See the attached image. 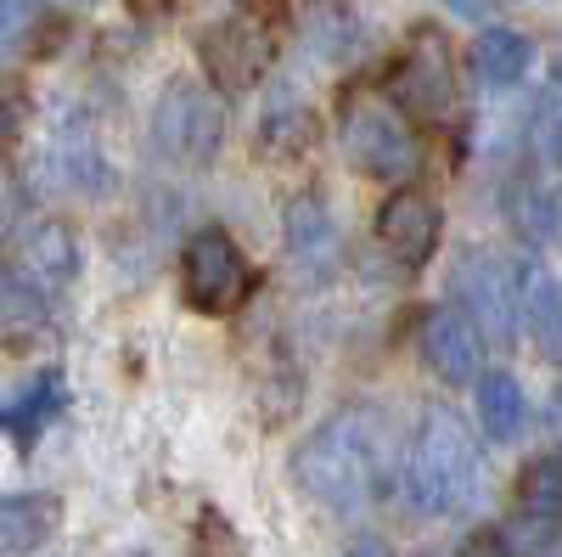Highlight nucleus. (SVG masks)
<instances>
[{
    "mask_svg": "<svg viewBox=\"0 0 562 557\" xmlns=\"http://www.w3.org/2000/svg\"><path fill=\"white\" fill-rule=\"evenodd\" d=\"M299 484L333 506V513H360L383 490V434L366 411H338L321 423L299 450Z\"/></svg>",
    "mask_w": 562,
    "mask_h": 557,
    "instance_id": "nucleus-1",
    "label": "nucleus"
},
{
    "mask_svg": "<svg viewBox=\"0 0 562 557\" xmlns=\"http://www.w3.org/2000/svg\"><path fill=\"white\" fill-rule=\"evenodd\" d=\"M405 495L416 501V513H428V519L461 513V506L479 495V445H473V434H467V423L456 411L434 405L422 416L411 456H405Z\"/></svg>",
    "mask_w": 562,
    "mask_h": 557,
    "instance_id": "nucleus-2",
    "label": "nucleus"
},
{
    "mask_svg": "<svg viewBox=\"0 0 562 557\" xmlns=\"http://www.w3.org/2000/svg\"><path fill=\"white\" fill-rule=\"evenodd\" d=\"M344 153L360 175H416L422 169V142L405 119V108L389 90H349L344 102Z\"/></svg>",
    "mask_w": 562,
    "mask_h": 557,
    "instance_id": "nucleus-3",
    "label": "nucleus"
},
{
    "mask_svg": "<svg viewBox=\"0 0 562 557\" xmlns=\"http://www.w3.org/2000/svg\"><path fill=\"white\" fill-rule=\"evenodd\" d=\"M180 293L203 315H231L254 299V265L225 231H198L180 254Z\"/></svg>",
    "mask_w": 562,
    "mask_h": 557,
    "instance_id": "nucleus-4",
    "label": "nucleus"
},
{
    "mask_svg": "<svg viewBox=\"0 0 562 557\" xmlns=\"http://www.w3.org/2000/svg\"><path fill=\"white\" fill-rule=\"evenodd\" d=\"M220 130H225V113L214 102V90L209 85H192V79H180L169 85L164 97H158V113H153V135H158V147L180 164H203L220 153Z\"/></svg>",
    "mask_w": 562,
    "mask_h": 557,
    "instance_id": "nucleus-5",
    "label": "nucleus"
},
{
    "mask_svg": "<svg viewBox=\"0 0 562 557\" xmlns=\"http://www.w3.org/2000/svg\"><path fill=\"white\" fill-rule=\"evenodd\" d=\"M389 97L405 108V119H439L456 97V79H450V52L434 29H422L405 57L394 63V90Z\"/></svg>",
    "mask_w": 562,
    "mask_h": 557,
    "instance_id": "nucleus-6",
    "label": "nucleus"
},
{
    "mask_svg": "<svg viewBox=\"0 0 562 557\" xmlns=\"http://www.w3.org/2000/svg\"><path fill=\"white\" fill-rule=\"evenodd\" d=\"M378 237L400 265H428L434 248H439V203L428 192H416V186H405V192H394L383 203Z\"/></svg>",
    "mask_w": 562,
    "mask_h": 557,
    "instance_id": "nucleus-7",
    "label": "nucleus"
},
{
    "mask_svg": "<svg viewBox=\"0 0 562 557\" xmlns=\"http://www.w3.org/2000/svg\"><path fill=\"white\" fill-rule=\"evenodd\" d=\"M203 63H209V79L214 85H254L270 63V34L259 18H231L220 29L203 34Z\"/></svg>",
    "mask_w": 562,
    "mask_h": 557,
    "instance_id": "nucleus-8",
    "label": "nucleus"
},
{
    "mask_svg": "<svg viewBox=\"0 0 562 557\" xmlns=\"http://www.w3.org/2000/svg\"><path fill=\"white\" fill-rule=\"evenodd\" d=\"M422 355H428V366L439 371L445 383H473L479 360H484V338H479V327L461 310L439 304V310L422 315Z\"/></svg>",
    "mask_w": 562,
    "mask_h": 557,
    "instance_id": "nucleus-9",
    "label": "nucleus"
},
{
    "mask_svg": "<svg viewBox=\"0 0 562 557\" xmlns=\"http://www.w3.org/2000/svg\"><path fill=\"white\" fill-rule=\"evenodd\" d=\"M456 293L473 304V315L484 321V333L495 344L518 338V288H512V276H506L501 259H467L456 270Z\"/></svg>",
    "mask_w": 562,
    "mask_h": 557,
    "instance_id": "nucleus-10",
    "label": "nucleus"
},
{
    "mask_svg": "<svg viewBox=\"0 0 562 557\" xmlns=\"http://www.w3.org/2000/svg\"><path fill=\"white\" fill-rule=\"evenodd\" d=\"M74 270H79V243L68 225L45 220L23 237V248H18V282L23 288H68Z\"/></svg>",
    "mask_w": 562,
    "mask_h": 557,
    "instance_id": "nucleus-11",
    "label": "nucleus"
},
{
    "mask_svg": "<svg viewBox=\"0 0 562 557\" xmlns=\"http://www.w3.org/2000/svg\"><path fill=\"white\" fill-rule=\"evenodd\" d=\"M63 506L52 495H0V557H29L52 541Z\"/></svg>",
    "mask_w": 562,
    "mask_h": 557,
    "instance_id": "nucleus-12",
    "label": "nucleus"
},
{
    "mask_svg": "<svg viewBox=\"0 0 562 557\" xmlns=\"http://www.w3.org/2000/svg\"><path fill=\"white\" fill-rule=\"evenodd\" d=\"M529 68V40L518 29H484L473 40V74L490 85V90H506V85H518Z\"/></svg>",
    "mask_w": 562,
    "mask_h": 557,
    "instance_id": "nucleus-13",
    "label": "nucleus"
},
{
    "mask_svg": "<svg viewBox=\"0 0 562 557\" xmlns=\"http://www.w3.org/2000/svg\"><path fill=\"white\" fill-rule=\"evenodd\" d=\"M524 389H518V378H506V371H490V378L479 383V423H484V434L495 439V445H506V439H518L524 434Z\"/></svg>",
    "mask_w": 562,
    "mask_h": 557,
    "instance_id": "nucleus-14",
    "label": "nucleus"
},
{
    "mask_svg": "<svg viewBox=\"0 0 562 557\" xmlns=\"http://www.w3.org/2000/svg\"><path fill=\"white\" fill-rule=\"evenodd\" d=\"M518 501L535 519H562V456H540L518 479Z\"/></svg>",
    "mask_w": 562,
    "mask_h": 557,
    "instance_id": "nucleus-15",
    "label": "nucleus"
},
{
    "mask_svg": "<svg viewBox=\"0 0 562 557\" xmlns=\"http://www.w3.org/2000/svg\"><path fill=\"white\" fill-rule=\"evenodd\" d=\"M57 389H63L57 378H45V383H40V389H29L18 405H0V428H12L18 439H34V428H40L45 416L57 411V400H63Z\"/></svg>",
    "mask_w": 562,
    "mask_h": 557,
    "instance_id": "nucleus-16",
    "label": "nucleus"
},
{
    "mask_svg": "<svg viewBox=\"0 0 562 557\" xmlns=\"http://www.w3.org/2000/svg\"><path fill=\"white\" fill-rule=\"evenodd\" d=\"M34 29H40V0H0V57L29 52Z\"/></svg>",
    "mask_w": 562,
    "mask_h": 557,
    "instance_id": "nucleus-17",
    "label": "nucleus"
},
{
    "mask_svg": "<svg viewBox=\"0 0 562 557\" xmlns=\"http://www.w3.org/2000/svg\"><path fill=\"white\" fill-rule=\"evenodd\" d=\"M529 321L551 355H562V288H551L546 276H535V293H529Z\"/></svg>",
    "mask_w": 562,
    "mask_h": 557,
    "instance_id": "nucleus-18",
    "label": "nucleus"
},
{
    "mask_svg": "<svg viewBox=\"0 0 562 557\" xmlns=\"http://www.w3.org/2000/svg\"><path fill=\"white\" fill-rule=\"evenodd\" d=\"M461 557H506V546L495 535H473V541L461 546Z\"/></svg>",
    "mask_w": 562,
    "mask_h": 557,
    "instance_id": "nucleus-19",
    "label": "nucleus"
},
{
    "mask_svg": "<svg viewBox=\"0 0 562 557\" xmlns=\"http://www.w3.org/2000/svg\"><path fill=\"white\" fill-rule=\"evenodd\" d=\"M450 7H456L461 18H479V12H484V0H450Z\"/></svg>",
    "mask_w": 562,
    "mask_h": 557,
    "instance_id": "nucleus-20",
    "label": "nucleus"
},
{
    "mask_svg": "<svg viewBox=\"0 0 562 557\" xmlns=\"http://www.w3.org/2000/svg\"><path fill=\"white\" fill-rule=\"evenodd\" d=\"M0 225H7V203H0Z\"/></svg>",
    "mask_w": 562,
    "mask_h": 557,
    "instance_id": "nucleus-21",
    "label": "nucleus"
},
{
    "mask_svg": "<svg viewBox=\"0 0 562 557\" xmlns=\"http://www.w3.org/2000/svg\"><path fill=\"white\" fill-rule=\"evenodd\" d=\"M557 416H562V394H557Z\"/></svg>",
    "mask_w": 562,
    "mask_h": 557,
    "instance_id": "nucleus-22",
    "label": "nucleus"
}]
</instances>
